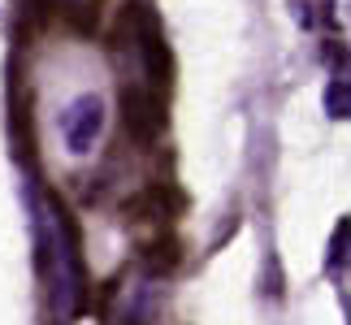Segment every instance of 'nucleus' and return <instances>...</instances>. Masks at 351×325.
Instances as JSON below:
<instances>
[{
    "label": "nucleus",
    "mask_w": 351,
    "mask_h": 325,
    "mask_svg": "<svg viewBox=\"0 0 351 325\" xmlns=\"http://www.w3.org/2000/svg\"><path fill=\"white\" fill-rule=\"evenodd\" d=\"M35 265L48 278V308L57 325H70L87 304V278L83 256H78V234L65 208L39 204L35 208Z\"/></svg>",
    "instance_id": "1"
},
{
    "label": "nucleus",
    "mask_w": 351,
    "mask_h": 325,
    "mask_svg": "<svg viewBox=\"0 0 351 325\" xmlns=\"http://www.w3.org/2000/svg\"><path fill=\"white\" fill-rule=\"evenodd\" d=\"M126 26L139 39V57H143V70L152 78V91L169 87V74H173V61H169V48H165V35H160V18L147 0H130L126 5Z\"/></svg>",
    "instance_id": "2"
},
{
    "label": "nucleus",
    "mask_w": 351,
    "mask_h": 325,
    "mask_svg": "<svg viewBox=\"0 0 351 325\" xmlns=\"http://www.w3.org/2000/svg\"><path fill=\"white\" fill-rule=\"evenodd\" d=\"M104 130V100L96 91H83V96H74L65 104L61 113V134H65V147H70L74 156H87L91 147H96Z\"/></svg>",
    "instance_id": "3"
},
{
    "label": "nucleus",
    "mask_w": 351,
    "mask_h": 325,
    "mask_svg": "<svg viewBox=\"0 0 351 325\" xmlns=\"http://www.w3.org/2000/svg\"><path fill=\"white\" fill-rule=\"evenodd\" d=\"M121 117H126V130L139 143H152L160 134V126H165V104H160L156 91L121 87Z\"/></svg>",
    "instance_id": "4"
},
{
    "label": "nucleus",
    "mask_w": 351,
    "mask_h": 325,
    "mask_svg": "<svg viewBox=\"0 0 351 325\" xmlns=\"http://www.w3.org/2000/svg\"><path fill=\"white\" fill-rule=\"evenodd\" d=\"M143 269H147L152 278L169 274V269H178V239H156V243H147V248H143Z\"/></svg>",
    "instance_id": "5"
},
{
    "label": "nucleus",
    "mask_w": 351,
    "mask_h": 325,
    "mask_svg": "<svg viewBox=\"0 0 351 325\" xmlns=\"http://www.w3.org/2000/svg\"><path fill=\"white\" fill-rule=\"evenodd\" d=\"M326 113L334 117V121H343V117H351V83L339 74V78H330V87H326Z\"/></svg>",
    "instance_id": "6"
},
{
    "label": "nucleus",
    "mask_w": 351,
    "mask_h": 325,
    "mask_svg": "<svg viewBox=\"0 0 351 325\" xmlns=\"http://www.w3.org/2000/svg\"><path fill=\"white\" fill-rule=\"evenodd\" d=\"M347 230H351V221H347V217H339L334 239H330V256H326V269H330V274H343V269H347Z\"/></svg>",
    "instance_id": "7"
},
{
    "label": "nucleus",
    "mask_w": 351,
    "mask_h": 325,
    "mask_svg": "<svg viewBox=\"0 0 351 325\" xmlns=\"http://www.w3.org/2000/svg\"><path fill=\"white\" fill-rule=\"evenodd\" d=\"M265 295L269 300H282V265H278V256L265 261Z\"/></svg>",
    "instance_id": "8"
},
{
    "label": "nucleus",
    "mask_w": 351,
    "mask_h": 325,
    "mask_svg": "<svg viewBox=\"0 0 351 325\" xmlns=\"http://www.w3.org/2000/svg\"><path fill=\"white\" fill-rule=\"evenodd\" d=\"M295 22H300V26H313V9H308L304 0H295Z\"/></svg>",
    "instance_id": "9"
}]
</instances>
